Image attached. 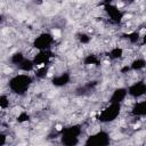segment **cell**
<instances>
[{
	"instance_id": "obj_13",
	"label": "cell",
	"mask_w": 146,
	"mask_h": 146,
	"mask_svg": "<svg viewBox=\"0 0 146 146\" xmlns=\"http://www.w3.org/2000/svg\"><path fill=\"white\" fill-rule=\"evenodd\" d=\"M122 39L125 40L127 42H129L130 44H137L140 43L141 40V33L139 31H130V32H125L122 33Z\"/></svg>"
},
{
	"instance_id": "obj_16",
	"label": "cell",
	"mask_w": 146,
	"mask_h": 146,
	"mask_svg": "<svg viewBox=\"0 0 146 146\" xmlns=\"http://www.w3.org/2000/svg\"><path fill=\"white\" fill-rule=\"evenodd\" d=\"M129 66L131 72H141L146 68V59L143 57H136L130 62Z\"/></svg>"
},
{
	"instance_id": "obj_20",
	"label": "cell",
	"mask_w": 146,
	"mask_h": 146,
	"mask_svg": "<svg viewBox=\"0 0 146 146\" xmlns=\"http://www.w3.org/2000/svg\"><path fill=\"white\" fill-rule=\"evenodd\" d=\"M75 38L79 41V43H81V44H89L91 42V35L88 34V33H86V32H79V33H76Z\"/></svg>"
},
{
	"instance_id": "obj_17",
	"label": "cell",
	"mask_w": 146,
	"mask_h": 146,
	"mask_svg": "<svg viewBox=\"0 0 146 146\" xmlns=\"http://www.w3.org/2000/svg\"><path fill=\"white\" fill-rule=\"evenodd\" d=\"M50 72V64L49 65H42V66H38L34 72H33V76L36 80H44Z\"/></svg>"
},
{
	"instance_id": "obj_11",
	"label": "cell",
	"mask_w": 146,
	"mask_h": 146,
	"mask_svg": "<svg viewBox=\"0 0 146 146\" xmlns=\"http://www.w3.org/2000/svg\"><path fill=\"white\" fill-rule=\"evenodd\" d=\"M130 114L131 116L137 117V119L146 117V98L137 99V102L132 105L130 110Z\"/></svg>"
},
{
	"instance_id": "obj_14",
	"label": "cell",
	"mask_w": 146,
	"mask_h": 146,
	"mask_svg": "<svg viewBox=\"0 0 146 146\" xmlns=\"http://www.w3.org/2000/svg\"><path fill=\"white\" fill-rule=\"evenodd\" d=\"M82 63L84 66H99L102 64V59L100 57L97 55V54H94V52H90V54H87L83 59H82Z\"/></svg>"
},
{
	"instance_id": "obj_12",
	"label": "cell",
	"mask_w": 146,
	"mask_h": 146,
	"mask_svg": "<svg viewBox=\"0 0 146 146\" xmlns=\"http://www.w3.org/2000/svg\"><path fill=\"white\" fill-rule=\"evenodd\" d=\"M123 56H124V49L120 46H114L106 52V57L112 62L120 60L123 58Z\"/></svg>"
},
{
	"instance_id": "obj_25",
	"label": "cell",
	"mask_w": 146,
	"mask_h": 146,
	"mask_svg": "<svg viewBox=\"0 0 146 146\" xmlns=\"http://www.w3.org/2000/svg\"><path fill=\"white\" fill-rule=\"evenodd\" d=\"M34 5H36V6H40V5H42L43 3V0H31Z\"/></svg>"
},
{
	"instance_id": "obj_8",
	"label": "cell",
	"mask_w": 146,
	"mask_h": 146,
	"mask_svg": "<svg viewBox=\"0 0 146 146\" xmlns=\"http://www.w3.org/2000/svg\"><path fill=\"white\" fill-rule=\"evenodd\" d=\"M55 57H56L55 52L51 49H47V50H38L36 54L32 58H33L35 66L38 67V66L51 64V62L54 60Z\"/></svg>"
},
{
	"instance_id": "obj_1",
	"label": "cell",
	"mask_w": 146,
	"mask_h": 146,
	"mask_svg": "<svg viewBox=\"0 0 146 146\" xmlns=\"http://www.w3.org/2000/svg\"><path fill=\"white\" fill-rule=\"evenodd\" d=\"M34 82V76L30 73H17L9 78L8 80V89L11 94L16 96H24L31 89Z\"/></svg>"
},
{
	"instance_id": "obj_7",
	"label": "cell",
	"mask_w": 146,
	"mask_h": 146,
	"mask_svg": "<svg viewBox=\"0 0 146 146\" xmlns=\"http://www.w3.org/2000/svg\"><path fill=\"white\" fill-rule=\"evenodd\" d=\"M128 88V96L133 99H140L146 96V81L145 80H137L132 82Z\"/></svg>"
},
{
	"instance_id": "obj_22",
	"label": "cell",
	"mask_w": 146,
	"mask_h": 146,
	"mask_svg": "<svg viewBox=\"0 0 146 146\" xmlns=\"http://www.w3.org/2000/svg\"><path fill=\"white\" fill-rule=\"evenodd\" d=\"M7 138H8L7 133H5L3 131H1L0 132V146H5L7 144Z\"/></svg>"
},
{
	"instance_id": "obj_15",
	"label": "cell",
	"mask_w": 146,
	"mask_h": 146,
	"mask_svg": "<svg viewBox=\"0 0 146 146\" xmlns=\"http://www.w3.org/2000/svg\"><path fill=\"white\" fill-rule=\"evenodd\" d=\"M36 68L34 62H33V58H25L18 66H17V70L19 72H23V73H31V72H34V70Z\"/></svg>"
},
{
	"instance_id": "obj_18",
	"label": "cell",
	"mask_w": 146,
	"mask_h": 146,
	"mask_svg": "<svg viewBox=\"0 0 146 146\" xmlns=\"http://www.w3.org/2000/svg\"><path fill=\"white\" fill-rule=\"evenodd\" d=\"M25 58H26V56L23 51H15L9 56V63H10V65L17 67Z\"/></svg>"
},
{
	"instance_id": "obj_6",
	"label": "cell",
	"mask_w": 146,
	"mask_h": 146,
	"mask_svg": "<svg viewBox=\"0 0 146 146\" xmlns=\"http://www.w3.org/2000/svg\"><path fill=\"white\" fill-rule=\"evenodd\" d=\"M103 9H104V13H105L106 17L110 19L111 23H113L115 25H120L122 23L125 14L116 5H114V3L106 5V6H103Z\"/></svg>"
},
{
	"instance_id": "obj_5",
	"label": "cell",
	"mask_w": 146,
	"mask_h": 146,
	"mask_svg": "<svg viewBox=\"0 0 146 146\" xmlns=\"http://www.w3.org/2000/svg\"><path fill=\"white\" fill-rule=\"evenodd\" d=\"M110 144H111V136L108 131L104 129L97 130L96 132L89 135L84 140V145L87 146H107Z\"/></svg>"
},
{
	"instance_id": "obj_24",
	"label": "cell",
	"mask_w": 146,
	"mask_h": 146,
	"mask_svg": "<svg viewBox=\"0 0 146 146\" xmlns=\"http://www.w3.org/2000/svg\"><path fill=\"white\" fill-rule=\"evenodd\" d=\"M113 2H114V0H100V3H102V6L111 5V3H113Z\"/></svg>"
},
{
	"instance_id": "obj_23",
	"label": "cell",
	"mask_w": 146,
	"mask_h": 146,
	"mask_svg": "<svg viewBox=\"0 0 146 146\" xmlns=\"http://www.w3.org/2000/svg\"><path fill=\"white\" fill-rule=\"evenodd\" d=\"M140 44H141V46H146V29H145L144 33H141V40H140Z\"/></svg>"
},
{
	"instance_id": "obj_26",
	"label": "cell",
	"mask_w": 146,
	"mask_h": 146,
	"mask_svg": "<svg viewBox=\"0 0 146 146\" xmlns=\"http://www.w3.org/2000/svg\"><path fill=\"white\" fill-rule=\"evenodd\" d=\"M133 1H136V0H127L128 3H131V2H133Z\"/></svg>"
},
{
	"instance_id": "obj_19",
	"label": "cell",
	"mask_w": 146,
	"mask_h": 146,
	"mask_svg": "<svg viewBox=\"0 0 146 146\" xmlns=\"http://www.w3.org/2000/svg\"><path fill=\"white\" fill-rule=\"evenodd\" d=\"M31 120V115L27 111H21L17 115H16V122L19 124H24L27 123Z\"/></svg>"
},
{
	"instance_id": "obj_2",
	"label": "cell",
	"mask_w": 146,
	"mask_h": 146,
	"mask_svg": "<svg viewBox=\"0 0 146 146\" xmlns=\"http://www.w3.org/2000/svg\"><path fill=\"white\" fill-rule=\"evenodd\" d=\"M83 133V128L80 123H73L63 127L59 130V140L64 146H75L80 143V137Z\"/></svg>"
},
{
	"instance_id": "obj_9",
	"label": "cell",
	"mask_w": 146,
	"mask_h": 146,
	"mask_svg": "<svg viewBox=\"0 0 146 146\" xmlns=\"http://www.w3.org/2000/svg\"><path fill=\"white\" fill-rule=\"evenodd\" d=\"M72 81V75L68 71H63L58 74H54L50 79V83L55 88H64L68 86Z\"/></svg>"
},
{
	"instance_id": "obj_3",
	"label": "cell",
	"mask_w": 146,
	"mask_h": 146,
	"mask_svg": "<svg viewBox=\"0 0 146 146\" xmlns=\"http://www.w3.org/2000/svg\"><path fill=\"white\" fill-rule=\"evenodd\" d=\"M122 112V104L117 103H108L96 116L97 121L99 123L106 124V123H112L116 119H119L120 114Z\"/></svg>"
},
{
	"instance_id": "obj_4",
	"label": "cell",
	"mask_w": 146,
	"mask_h": 146,
	"mask_svg": "<svg viewBox=\"0 0 146 146\" xmlns=\"http://www.w3.org/2000/svg\"><path fill=\"white\" fill-rule=\"evenodd\" d=\"M55 44V36L52 33L44 31L39 33L36 36H34L32 41V47L38 51V50H47L51 49Z\"/></svg>"
},
{
	"instance_id": "obj_10",
	"label": "cell",
	"mask_w": 146,
	"mask_h": 146,
	"mask_svg": "<svg viewBox=\"0 0 146 146\" xmlns=\"http://www.w3.org/2000/svg\"><path fill=\"white\" fill-rule=\"evenodd\" d=\"M128 97V88L127 87H116L108 97V103H117L122 104Z\"/></svg>"
},
{
	"instance_id": "obj_21",
	"label": "cell",
	"mask_w": 146,
	"mask_h": 146,
	"mask_svg": "<svg viewBox=\"0 0 146 146\" xmlns=\"http://www.w3.org/2000/svg\"><path fill=\"white\" fill-rule=\"evenodd\" d=\"M10 106V100H9V96L5 92H2L0 95V108L1 111H6L8 110Z\"/></svg>"
}]
</instances>
